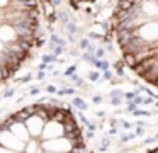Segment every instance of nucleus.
<instances>
[{
  "label": "nucleus",
  "instance_id": "obj_21",
  "mask_svg": "<svg viewBox=\"0 0 158 153\" xmlns=\"http://www.w3.org/2000/svg\"><path fill=\"white\" fill-rule=\"evenodd\" d=\"M112 95H114V97H121V92H119V90H114Z\"/></svg>",
  "mask_w": 158,
  "mask_h": 153
},
{
  "label": "nucleus",
  "instance_id": "obj_1",
  "mask_svg": "<svg viewBox=\"0 0 158 153\" xmlns=\"http://www.w3.org/2000/svg\"><path fill=\"white\" fill-rule=\"evenodd\" d=\"M114 29L123 54H131L134 65L158 60V0H121Z\"/></svg>",
  "mask_w": 158,
  "mask_h": 153
},
{
  "label": "nucleus",
  "instance_id": "obj_13",
  "mask_svg": "<svg viewBox=\"0 0 158 153\" xmlns=\"http://www.w3.org/2000/svg\"><path fill=\"white\" fill-rule=\"evenodd\" d=\"M38 94H39V88L38 87H32L31 88V95H38Z\"/></svg>",
  "mask_w": 158,
  "mask_h": 153
},
{
  "label": "nucleus",
  "instance_id": "obj_19",
  "mask_svg": "<svg viewBox=\"0 0 158 153\" xmlns=\"http://www.w3.org/2000/svg\"><path fill=\"white\" fill-rule=\"evenodd\" d=\"M134 95H136V94H126V99H129V100H133V99H134Z\"/></svg>",
  "mask_w": 158,
  "mask_h": 153
},
{
  "label": "nucleus",
  "instance_id": "obj_6",
  "mask_svg": "<svg viewBox=\"0 0 158 153\" xmlns=\"http://www.w3.org/2000/svg\"><path fill=\"white\" fill-rule=\"evenodd\" d=\"M89 77H90V80H92V82H95V80H99V78H100V75H99V71H92V73H89Z\"/></svg>",
  "mask_w": 158,
  "mask_h": 153
},
{
  "label": "nucleus",
  "instance_id": "obj_12",
  "mask_svg": "<svg viewBox=\"0 0 158 153\" xmlns=\"http://www.w3.org/2000/svg\"><path fill=\"white\" fill-rule=\"evenodd\" d=\"M121 104V97H114L112 99V105H119Z\"/></svg>",
  "mask_w": 158,
  "mask_h": 153
},
{
  "label": "nucleus",
  "instance_id": "obj_18",
  "mask_svg": "<svg viewBox=\"0 0 158 153\" xmlns=\"http://www.w3.org/2000/svg\"><path fill=\"white\" fill-rule=\"evenodd\" d=\"M29 80H31V75H26V77L22 78V83H26V82H29Z\"/></svg>",
  "mask_w": 158,
  "mask_h": 153
},
{
  "label": "nucleus",
  "instance_id": "obj_16",
  "mask_svg": "<svg viewBox=\"0 0 158 153\" xmlns=\"http://www.w3.org/2000/svg\"><path fill=\"white\" fill-rule=\"evenodd\" d=\"M94 102H95V104H99V102H102V97H99V95H95V97H94Z\"/></svg>",
  "mask_w": 158,
  "mask_h": 153
},
{
  "label": "nucleus",
  "instance_id": "obj_8",
  "mask_svg": "<svg viewBox=\"0 0 158 153\" xmlns=\"http://www.w3.org/2000/svg\"><path fill=\"white\" fill-rule=\"evenodd\" d=\"M134 114H136V116H150V112H148V111H136V109H134Z\"/></svg>",
  "mask_w": 158,
  "mask_h": 153
},
{
  "label": "nucleus",
  "instance_id": "obj_15",
  "mask_svg": "<svg viewBox=\"0 0 158 153\" xmlns=\"http://www.w3.org/2000/svg\"><path fill=\"white\" fill-rule=\"evenodd\" d=\"M43 61H44V63H49V61H53V56H44Z\"/></svg>",
  "mask_w": 158,
  "mask_h": 153
},
{
  "label": "nucleus",
  "instance_id": "obj_7",
  "mask_svg": "<svg viewBox=\"0 0 158 153\" xmlns=\"http://www.w3.org/2000/svg\"><path fill=\"white\" fill-rule=\"evenodd\" d=\"M70 77H72V80H73V82H75V83H77V85H82V80H80V77H78V75H75V73H72V75H70Z\"/></svg>",
  "mask_w": 158,
  "mask_h": 153
},
{
  "label": "nucleus",
  "instance_id": "obj_14",
  "mask_svg": "<svg viewBox=\"0 0 158 153\" xmlns=\"http://www.w3.org/2000/svg\"><path fill=\"white\" fill-rule=\"evenodd\" d=\"M104 78H106V80H109V78H110V71H109V70L104 71Z\"/></svg>",
  "mask_w": 158,
  "mask_h": 153
},
{
  "label": "nucleus",
  "instance_id": "obj_5",
  "mask_svg": "<svg viewBox=\"0 0 158 153\" xmlns=\"http://www.w3.org/2000/svg\"><path fill=\"white\" fill-rule=\"evenodd\" d=\"M75 94V88H65V90H60L58 95H72Z\"/></svg>",
  "mask_w": 158,
  "mask_h": 153
},
{
  "label": "nucleus",
  "instance_id": "obj_2",
  "mask_svg": "<svg viewBox=\"0 0 158 153\" xmlns=\"http://www.w3.org/2000/svg\"><path fill=\"white\" fill-rule=\"evenodd\" d=\"M38 32V0H0V53L9 61L22 65L29 56L19 43L34 44Z\"/></svg>",
  "mask_w": 158,
  "mask_h": 153
},
{
  "label": "nucleus",
  "instance_id": "obj_20",
  "mask_svg": "<svg viewBox=\"0 0 158 153\" xmlns=\"http://www.w3.org/2000/svg\"><path fill=\"white\" fill-rule=\"evenodd\" d=\"M12 94H14V90H7L5 92V97H12Z\"/></svg>",
  "mask_w": 158,
  "mask_h": 153
},
{
  "label": "nucleus",
  "instance_id": "obj_11",
  "mask_svg": "<svg viewBox=\"0 0 158 153\" xmlns=\"http://www.w3.org/2000/svg\"><path fill=\"white\" fill-rule=\"evenodd\" d=\"M46 92H49V94H56V87L49 85V87H46Z\"/></svg>",
  "mask_w": 158,
  "mask_h": 153
},
{
  "label": "nucleus",
  "instance_id": "obj_17",
  "mask_svg": "<svg viewBox=\"0 0 158 153\" xmlns=\"http://www.w3.org/2000/svg\"><path fill=\"white\" fill-rule=\"evenodd\" d=\"M143 133H144V131H143V128H138V129H136V136H141Z\"/></svg>",
  "mask_w": 158,
  "mask_h": 153
},
{
  "label": "nucleus",
  "instance_id": "obj_23",
  "mask_svg": "<svg viewBox=\"0 0 158 153\" xmlns=\"http://www.w3.org/2000/svg\"><path fill=\"white\" fill-rule=\"evenodd\" d=\"M143 102H144V104H151V102H153V99H144Z\"/></svg>",
  "mask_w": 158,
  "mask_h": 153
},
{
  "label": "nucleus",
  "instance_id": "obj_22",
  "mask_svg": "<svg viewBox=\"0 0 158 153\" xmlns=\"http://www.w3.org/2000/svg\"><path fill=\"white\" fill-rule=\"evenodd\" d=\"M95 54H97V58H102V54H104V51H102V49H99V51H97V53H95Z\"/></svg>",
  "mask_w": 158,
  "mask_h": 153
},
{
  "label": "nucleus",
  "instance_id": "obj_4",
  "mask_svg": "<svg viewBox=\"0 0 158 153\" xmlns=\"http://www.w3.org/2000/svg\"><path fill=\"white\" fill-rule=\"evenodd\" d=\"M72 104H73V105H77L78 109H87V104L82 100V99H78V97H77V99H73V100H72Z\"/></svg>",
  "mask_w": 158,
  "mask_h": 153
},
{
  "label": "nucleus",
  "instance_id": "obj_3",
  "mask_svg": "<svg viewBox=\"0 0 158 153\" xmlns=\"http://www.w3.org/2000/svg\"><path fill=\"white\" fill-rule=\"evenodd\" d=\"M94 66H95V68H100L102 71L109 70V63H107V61H104V60H94Z\"/></svg>",
  "mask_w": 158,
  "mask_h": 153
},
{
  "label": "nucleus",
  "instance_id": "obj_9",
  "mask_svg": "<svg viewBox=\"0 0 158 153\" xmlns=\"http://www.w3.org/2000/svg\"><path fill=\"white\" fill-rule=\"evenodd\" d=\"M75 70H77V68H75V66H70V68H68V70H66V71H65V75H66V77H70V75H72V73H75Z\"/></svg>",
  "mask_w": 158,
  "mask_h": 153
},
{
  "label": "nucleus",
  "instance_id": "obj_10",
  "mask_svg": "<svg viewBox=\"0 0 158 153\" xmlns=\"http://www.w3.org/2000/svg\"><path fill=\"white\" fill-rule=\"evenodd\" d=\"M134 109H136V104H134V102H133V100H131V102H129V104H127V111H129V112H133V111H134Z\"/></svg>",
  "mask_w": 158,
  "mask_h": 153
}]
</instances>
